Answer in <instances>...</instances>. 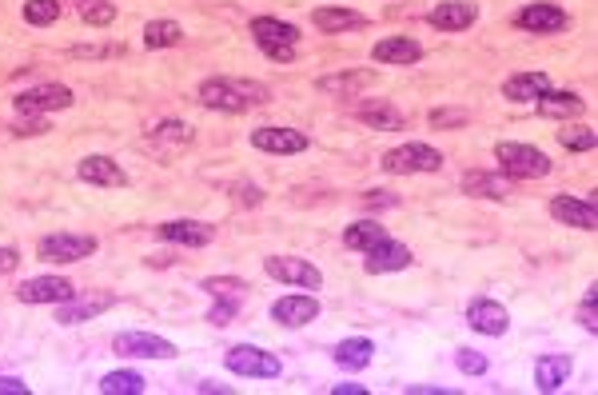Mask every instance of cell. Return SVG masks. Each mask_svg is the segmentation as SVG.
I'll list each match as a JSON object with an SVG mask.
<instances>
[{
  "label": "cell",
  "mask_w": 598,
  "mask_h": 395,
  "mask_svg": "<svg viewBox=\"0 0 598 395\" xmlns=\"http://www.w3.org/2000/svg\"><path fill=\"white\" fill-rule=\"evenodd\" d=\"M264 100V88L260 84H248V80H224V76H212L200 84V104L212 108V112H248L252 104Z\"/></svg>",
  "instance_id": "cell-1"
},
{
  "label": "cell",
  "mask_w": 598,
  "mask_h": 395,
  "mask_svg": "<svg viewBox=\"0 0 598 395\" xmlns=\"http://www.w3.org/2000/svg\"><path fill=\"white\" fill-rule=\"evenodd\" d=\"M495 160L503 164V172L511 180H543L551 176V156L535 144H523V140H503L495 144Z\"/></svg>",
  "instance_id": "cell-2"
},
{
  "label": "cell",
  "mask_w": 598,
  "mask_h": 395,
  "mask_svg": "<svg viewBox=\"0 0 598 395\" xmlns=\"http://www.w3.org/2000/svg\"><path fill=\"white\" fill-rule=\"evenodd\" d=\"M200 288L216 300V304H212V312H208V324H216V328H228V324L236 320L240 304L248 300V284H244V280H236V276H208Z\"/></svg>",
  "instance_id": "cell-3"
},
{
  "label": "cell",
  "mask_w": 598,
  "mask_h": 395,
  "mask_svg": "<svg viewBox=\"0 0 598 395\" xmlns=\"http://www.w3.org/2000/svg\"><path fill=\"white\" fill-rule=\"evenodd\" d=\"M383 172L391 176H415V172H439L443 168V152L431 144H399L391 152H383Z\"/></svg>",
  "instance_id": "cell-4"
},
{
  "label": "cell",
  "mask_w": 598,
  "mask_h": 395,
  "mask_svg": "<svg viewBox=\"0 0 598 395\" xmlns=\"http://www.w3.org/2000/svg\"><path fill=\"white\" fill-rule=\"evenodd\" d=\"M224 364H228V372H236V376H244V380H276V376L284 372L280 356H272V352H264V348H256V344H236V348H228Z\"/></svg>",
  "instance_id": "cell-5"
},
{
  "label": "cell",
  "mask_w": 598,
  "mask_h": 395,
  "mask_svg": "<svg viewBox=\"0 0 598 395\" xmlns=\"http://www.w3.org/2000/svg\"><path fill=\"white\" fill-rule=\"evenodd\" d=\"M252 36H256V44L264 48V56H272V60H292V56H296L299 28L288 24V20L256 16V20H252Z\"/></svg>",
  "instance_id": "cell-6"
},
{
  "label": "cell",
  "mask_w": 598,
  "mask_h": 395,
  "mask_svg": "<svg viewBox=\"0 0 598 395\" xmlns=\"http://www.w3.org/2000/svg\"><path fill=\"white\" fill-rule=\"evenodd\" d=\"M72 88L64 84H32L24 92L12 96V108L16 116H44V112H60V108H72Z\"/></svg>",
  "instance_id": "cell-7"
},
{
  "label": "cell",
  "mask_w": 598,
  "mask_h": 395,
  "mask_svg": "<svg viewBox=\"0 0 598 395\" xmlns=\"http://www.w3.org/2000/svg\"><path fill=\"white\" fill-rule=\"evenodd\" d=\"M36 256L44 264H76L96 256V236H76V232H52L36 244Z\"/></svg>",
  "instance_id": "cell-8"
},
{
  "label": "cell",
  "mask_w": 598,
  "mask_h": 395,
  "mask_svg": "<svg viewBox=\"0 0 598 395\" xmlns=\"http://www.w3.org/2000/svg\"><path fill=\"white\" fill-rule=\"evenodd\" d=\"M112 352L124 356V360H176L180 348L164 336H152V332H120L112 340Z\"/></svg>",
  "instance_id": "cell-9"
},
{
  "label": "cell",
  "mask_w": 598,
  "mask_h": 395,
  "mask_svg": "<svg viewBox=\"0 0 598 395\" xmlns=\"http://www.w3.org/2000/svg\"><path fill=\"white\" fill-rule=\"evenodd\" d=\"M264 272H268L272 280L288 284V288H307V292L323 288L319 268L307 264V260H299V256H268V260H264Z\"/></svg>",
  "instance_id": "cell-10"
},
{
  "label": "cell",
  "mask_w": 598,
  "mask_h": 395,
  "mask_svg": "<svg viewBox=\"0 0 598 395\" xmlns=\"http://www.w3.org/2000/svg\"><path fill=\"white\" fill-rule=\"evenodd\" d=\"M16 300L20 304H64V300H76V288L64 276H32L16 288Z\"/></svg>",
  "instance_id": "cell-11"
},
{
  "label": "cell",
  "mask_w": 598,
  "mask_h": 395,
  "mask_svg": "<svg viewBox=\"0 0 598 395\" xmlns=\"http://www.w3.org/2000/svg\"><path fill=\"white\" fill-rule=\"evenodd\" d=\"M551 216L567 228H579V232H595L598 228V212L591 196H555L551 200Z\"/></svg>",
  "instance_id": "cell-12"
},
{
  "label": "cell",
  "mask_w": 598,
  "mask_h": 395,
  "mask_svg": "<svg viewBox=\"0 0 598 395\" xmlns=\"http://www.w3.org/2000/svg\"><path fill=\"white\" fill-rule=\"evenodd\" d=\"M427 20H431V28H439V32H463V28H471V24L479 20V4H475V0H439V4L427 12Z\"/></svg>",
  "instance_id": "cell-13"
},
{
  "label": "cell",
  "mask_w": 598,
  "mask_h": 395,
  "mask_svg": "<svg viewBox=\"0 0 598 395\" xmlns=\"http://www.w3.org/2000/svg\"><path fill=\"white\" fill-rule=\"evenodd\" d=\"M272 320L280 328H307L311 320H319V300L311 292H299V296H284L272 304Z\"/></svg>",
  "instance_id": "cell-14"
},
{
  "label": "cell",
  "mask_w": 598,
  "mask_h": 395,
  "mask_svg": "<svg viewBox=\"0 0 598 395\" xmlns=\"http://www.w3.org/2000/svg\"><path fill=\"white\" fill-rule=\"evenodd\" d=\"M252 144L260 152H272V156H296L307 148V136L299 128H280V124H268V128H256L252 132Z\"/></svg>",
  "instance_id": "cell-15"
},
{
  "label": "cell",
  "mask_w": 598,
  "mask_h": 395,
  "mask_svg": "<svg viewBox=\"0 0 598 395\" xmlns=\"http://www.w3.org/2000/svg\"><path fill=\"white\" fill-rule=\"evenodd\" d=\"M515 24L523 28V32H563L567 24H571V16L559 8V4H527V8H519L515 12Z\"/></svg>",
  "instance_id": "cell-16"
},
{
  "label": "cell",
  "mask_w": 598,
  "mask_h": 395,
  "mask_svg": "<svg viewBox=\"0 0 598 395\" xmlns=\"http://www.w3.org/2000/svg\"><path fill=\"white\" fill-rule=\"evenodd\" d=\"M76 176L84 184H96V188H128V172L112 156H84L76 164Z\"/></svg>",
  "instance_id": "cell-17"
},
{
  "label": "cell",
  "mask_w": 598,
  "mask_h": 395,
  "mask_svg": "<svg viewBox=\"0 0 598 395\" xmlns=\"http://www.w3.org/2000/svg\"><path fill=\"white\" fill-rule=\"evenodd\" d=\"M367 260H363V268L371 272V276H383V272H403V268H411V248L407 244H399V240H383V244H375L371 252H363Z\"/></svg>",
  "instance_id": "cell-18"
},
{
  "label": "cell",
  "mask_w": 598,
  "mask_h": 395,
  "mask_svg": "<svg viewBox=\"0 0 598 395\" xmlns=\"http://www.w3.org/2000/svg\"><path fill=\"white\" fill-rule=\"evenodd\" d=\"M467 324H471L479 336H507L511 316H507V308H503L499 300H471Z\"/></svg>",
  "instance_id": "cell-19"
},
{
  "label": "cell",
  "mask_w": 598,
  "mask_h": 395,
  "mask_svg": "<svg viewBox=\"0 0 598 395\" xmlns=\"http://www.w3.org/2000/svg\"><path fill=\"white\" fill-rule=\"evenodd\" d=\"M160 240L184 244V248H204L216 240V228L204 220H168V224H160Z\"/></svg>",
  "instance_id": "cell-20"
},
{
  "label": "cell",
  "mask_w": 598,
  "mask_h": 395,
  "mask_svg": "<svg viewBox=\"0 0 598 395\" xmlns=\"http://www.w3.org/2000/svg\"><path fill=\"white\" fill-rule=\"evenodd\" d=\"M371 60H379V64H419L423 44L415 36H387L371 48Z\"/></svg>",
  "instance_id": "cell-21"
},
{
  "label": "cell",
  "mask_w": 598,
  "mask_h": 395,
  "mask_svg": "<svg viewBox=\"0 0 598 395\" xmlns=\"http://www.w3.org/2000/svg\"><path fill=\"white\" fill-rule=\"evenodd\" d=\"M551 88V76L547 72H515L503 80V96L511 104H535L543 92Z\"/></svg>",
  "instance_id": "cell-22"
},
{
  "label": "cell",
  "mask_w": 598,
  "mask_h": 395,
  "mask_svg": "<svg viewBox=\"0 0 598 395\" xmlns=\"http://www.w3.org/2000/svg\"><path fill=\"white\" fill-rule=\"evenodd\" d=\"M571 372H575V356H543L535 364V388L539 392H559Z\"/></svg>",
  "instance_id": "cell-23"
},
{
  "label": "cell",
  "mask_w": 598,
  "mask_h": 395,
  "mask_svg": "<svg viewBox=\"0 0 598 395\" xmlns=\"http://www.w3.org/2000/svg\"><path fill=\"white\" fill-rule=\"evenodd\" d=\"M311 24H315L319 32H351V28H363L367 16L355 12V8H335V4H327V8H315V12H311Z\"/></svg>",
  "instance_id": "cell-24"
},
{
  "label": "cell",
  "mask_w": 598,
  "mask_h": 395,
  "mask_svg": "<svg viewBox=\"0 0 598 395\" xmlns=\"http://www.w3.org/2000/svg\"><path fill=\"white\" fill-rule=\"evenodd\" d=\"M463 192L479 196V200H511L507 176H495V172H467L463 176Z\"/></svg>",
  "instance_id": "cell-25"
},
{
  "label": "cell",
  "mask_w": 598,
  "mask_h": 395,
  "mask_svg": "<svg viewBox=\"0 0 598 395\" xmlns=\"http://www.w3.org/2000/svg\"><path fill=\"white\" fill-rule=\"evenodd\" d=\"M331 360L343 368V372H363L371 360H375V344L371 340H343V344H335V352H331Z\"/></svg>",
  "instance_id": "cell-26"
},
{
  "label": "cell",
  "mask_w": 598,
  "mask_h": 395,
  "mask_svg": "<svg viewBox=\"0 0 598 395\" xmlns=\"http://www.w3.org/2000/svg\"><path fill=\"white\" fill-rule=\"evenodd\" d=\"M371 84H375V72H335V76L319 80V92H327V96H359Z\"/></svg>",
  "instance_id": "cell-27"
},
{
  "label": "cell",
  "mask_w": 598,
  "mask_h": 395,
  "mask_svg": "<svg viewBox=\"0 0 598 395\" xmlns=\"http://www.w3.org/2000/svg\"><path fill=\"white\" fill-rule=\"evenodd\" d=\"M383 240H387V228H383L379 220H359V224H351V228L343 232V244L355 248V252H371V248L383 244Z\"/></svg>",
  "instance_id": "cell-28"
},
{
  "label": "cell",
  "mask_w": 598,
  "mask_h": 395,
  "mask_svg": "<svg viewBox=\"0 0 598 395\" xmlns=\"http://www.w3.org/2000/svg\"><path fill=\"white\" fill-rule=\"evenodd\" d=\"M535 104H539L543 116H579V112H583V96H579V92H551V88H547Z\"/></svg>",
  "instance_id": "cell-29"
},
{
  "label": "cell",
  "mask_w": 598,
  "mask_h": 395,
  "mask_svg": "<svg viewBox=\"0 0 598 395\" xmlns=\"http://www.w3.org/2000/svg\"><path fill=\"white\" fill-rule=\"evenodd\" d=\"M355 116H359L363 124L379 128V132H399V128H403V112H395V108H391V104H383V100H375V104H363Z\"/></svg>",
  "instance_id": "cell-30"
},
{
  "label": "cell",
  "mask_w": 598,
  "mask_h": 395,
  "mask_svg": "<svg viewBox=\"0 0 598 395\" xmlns=\"http://www.w3.org/2000/svg\"><path fill=\"white\" fill-rule=\"evenodd\" d=\"M108 308H112V296H104V300H80V304L64 300L60 312H56V324H84V320H92V316H100Z\"/></svg>",
  "instance_id": "cell-31"
},
{
  "label": "cell",
  "mask_w": 598,
  "mask_h": 395,
  "mask_svg": "<svg viewBox=\"0 0 598 395\" xmlns=\"http://www.w3.org/2000/svg\"><path fill=\"white\" fill-rule=\"evenodd\" d=\"M144 388H148V380H144L140 372H132V368L108 372V376L100 380V392H104V395H140Z\"/></svg>",
  "instance_id": "cell-32"
},
{
  "label": "cell",
  "mask_w": 598,
  "mask_h": 395,
  "mask_svg": "<svg viewBox=\"0 0 598 395\" xmlns=\"http://www.w3.org/2000/svg\"><path fill=\"white\" fill-rule=\"evenodd\" d=\"M184 40V28L176 20H148L144 24V44L148 48H172Z\"/></svg>",
  "instance_id": "cell-33"
},
{
  "label": "cell",
  "mask_w": 598,
  "mask_h": 395,
  "mask_svg": "<svg viewBox=\"0 0 598 395\" xmlns=\"http://www.w3.org/2000/svg\"><path fill=\"white\" fill-rule=\"evenodd\" d=\"M152 140H156V144L188 148V144H192V128H188V124H180V120H160V124L152 128Z\"/></svg>",
  "instance_id": "cell-34"
},
{
  "label": "cell",
  "mask_w": 598,
  "mask_h": 395,
  "mask_svg": "<svg viewBox=\"0 0 598 395\" xmlns=\"http://www.w3.org/2000/svg\"><path fill=\"white\" fill-rule=\"evenodd\" d=\"M24 20L28 24H56L60 20V0H28L24 4Z\"/></svg>",
  "instance_id": "cell-35"
},
{
  "label": "cell",
  "mask_w": 598,
  "mask_h": 395,
  "mask_svg": "<svg viewBox=\"0 0 598 395\" xmlns=\"http://www.w3.org/2000/svg\"><path fill=\"white\" fill-rule=\"evenodd\" d=\"M559 144L567 148V152H591L598 144L595 128H563L559 132Z\"/></svg>",
  "instance_id": "cell-36"
},
{
  "label": "cell",
  "mask_w": 598,
  "mask_h": 395,
  "mask_svg": "<svg viewBox=\"0 0 598 395\" xmlns=\"http://www.w3.org/2000/svg\"><path fill=\"white\" fill-rule=\"evenodd\" d=\"M80 16H84V24H96V28H108V24L116 20V8H112L108 0H84V8H80Z\"/></svg>",
  "instance_id": "cell-37"
},
{
  "label": "cell",
  "mask_w": 598,
  "mask_h": 395,
  "mask_svg": "<svg viewBox=\"0 0 598 395\" xmlns=\"http://www.w3.org/2000/svg\"><path fill=\"white\" fill-rule=\"evenodd\" d=\"M455 368H459L463 376H483L491 364H487V356H479V352H471V348H459V352H455Z\"/></svg>",
  "instance_id": "cell-38"
},
{
  "label": "cell",
  "mask_w": 598,
  "mask_h": 395,
  "mask_svg": "<svg viewBox=\"0 0 598 395\" xmlns=\"http://www.w3.org/2000/svg\"><path fill=\"white\" fill-rule=\"evenodd\" d=\"M431 124L447 132V124H467V112H463V108H435V112H431Z\"/></svg>",
  "instance_id": "cell-39"
},
{
  "label": "cell",
  "mask_w": 598,
  "mask_h": 395,
  "mask_svg": "<svg viewBox=\"0 0 598 395\" xmlns=\"http://www.w3.org/2000/svg\"><path fill=\"white\" fill-rule=\"evenodd\" d=\"M595 300H598V292H595V288H587V292H583V308H579V324H583L587 332H595V328H598V320H595Z\"/></svg>",
  "instance_id": "cell-40"
},
{
  "label": "cell",
  "mask_w": 598,
  "mask_h": 395,
  "mask_svg": "<svg viewBox=\"0 0 598 395\" xmlns=\"http://www.w3.org/2000/svg\"><path fill=\"white\" fill-rule=\"evenodd\" d=\"M72 56H124V48H120V44H112V48H100V44H96V48H92V44H76Z\"/></svg>",
  "instance_id": "cell-41"
},
{
  "label": "cell",
  "mask_w": 598,
  "mask_h": 395,
  "mask_svg": "<svg viewBox=\"0 0 598 395\" xmlns=\"http://www.w3.org/2000/svg\"><path fill=\"white\" fill-rule=\"evenodd\" d=\"M16 132H20V136H28V132L40 136V132H48V124H44L40 116H20V120H16Z\"/></svg>",
  "instance_id": "cell-42"
},
{
  "label": "cell",
  "mask_w": 598,
  "mask_h": 395,
  "mask_svg": "<svg viewBox=\"0 0 598 395\" xmlns=\"http://www.w3.org/2000/svg\"><path fill=\"white\" fill-rule=\"evenodd\" d=\"M0 395H28V384L16 376H0Z\"/></svg>",
  "instance_id": "cell-43"
},
{
  "label": "cell",
  "mask_w": 598,
  "mask_h": 395,
  "mask_svg": "<svg viewBox=\"0 0 598 395\" xmlns=\"http://www.w3.org/2000/svg\"><path fill=\"white\" fill-rule=\"evenodd\" d=\"M16 264H20V252L16 248H0V276L16 272Z\"/></svg>",
  "instance_id": "cell-44"
},
{
  "label": "cell",
  "mask_w": 598,
  "mask_h": 395,
  "mask_svg": "<svg viewBox=\"0 0 598 395\" xmlns=\"http://www.w3.org/2000/svg\"><path fill=\"white\" fill-rule=\"evenodd\" d=\"M331 392H335V395H347V392L363 395V392H367V388H363V384H335V388H331Z\"/></svg>",
  "instance_id": "cell-45"
}]
</instances>
